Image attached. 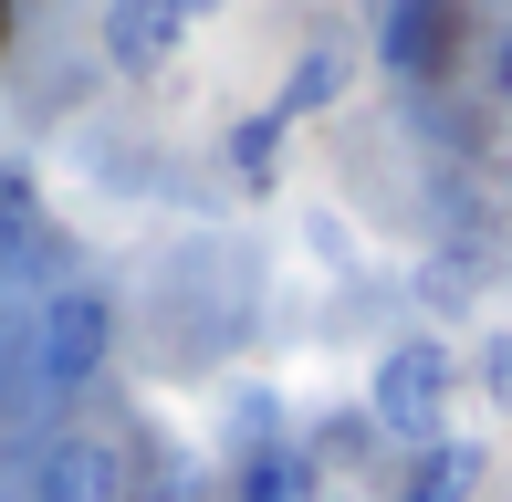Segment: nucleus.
<instances>
[{"label":"nucleus","instance_id":"nucleus-1","mask_svg":"<svg viewBox=\"0 0 512 502\" xmlns=\"http://www.w3.org/2000/svg\"><path fill=\"white\" fill-rule=\"evenodd\" d=\"M450 408H460V356L439 346V335H398V346L377 356V377H366V419H377V440L429 450V440H450Z\"/></svg>","mask_w":512,"mask_h":502},{"label":"nucleus","instance_id":"nucleus-2","mask_svg":"<svg viewBox=\"0 0 512 502\" xmlns=\"http://www.w3.org/2000/svg\"><path fill=\"white\" fill-rule=\"evenodd\" d=\"M115 356V304L95 283H53L32 304V387L42 398H74V387H95Z\"/></svg>","mask_w":512,"mask_h":502},{"label":"nucleus","instance_id":"nucleus-3","mask_svg":"<svg viewBox=\"0 0 512 502\" xmlns=\"http://www.w3.org/2000/svg\"><path fill=\"white\" fill-rule=\"evenodd\" d=\"M95 42H105V63H115L126 84H147V74H168V63L189 53V21H178L168 0H105Z\"/></svg>","mask_w":512,"mask_h":502},{"label":"nucleus","instance_id":"nucleus-4","mask_svg":"<svg viewBox=\"0 0 512 502\" xmlns=\"http://www.w3.org/2000/svg\"><path fill=\"white\" fill-rule=\"evenodd\" d=\"M32 502H115V450L95 440V429H63V440L32 450V482H21Z\"/></svg>","mask_w":512,"mask_h":502},{"label":"nucleus","instance_id":"nucleus-5","mask_svg":"<svg viewBox=\"0 0 512 502\" xmlns=\"http://www.w3.org/2000/svg\"><path fill=\"white\" fill-rule=\"evenodd\" d=\"M53 272V220L32 199V168H0V283H42Z\"/></svg>","mask_w":512,"mask_h":502},{"label":"nucleus","instance_id":"nucleus-6","mask_svg":"<svg viewBox=\"0 0 512 502\" xmlns=\"http://www.w3.org/2000/svg\"><path fill=\"white\" fill-rule=\"evenodd\" d=\"M481 471H492V450L450 429V440L408 450V482H398V502H471V492H481Z\"/></svg>","mask_w":512,"mask_h":502},{"label":"nucleus","instance_id":"nucleus-7","mask_svg":"<svg viewBox=\"0 0 512 502\" xmlns=\"http://www.w3.org/2000/svg\"><path fill=\"white\" fill-rule=\"evenodd\" d=\"M230 502H314V461L293 440H251L241 450V482H230Z\"/></svg>","mask_w":512,"mask_h":502},{"label":"nucleus","instance_id":"nucleus-8","mask_svg":"<svg viewBox=\"0 0 512 502\" xmlns=\"http://www.w3.org/2000/svg\"><path fill=\"white\" fill-rule=\"evenodd\" d=\"M439 42V0H387V74H429Z\"/></svg>","mask_w":512,"mask_h":502},{"label":"nucleus","instance_id":"nucleus-9","mask_svg":"<svg viewBox=\"0 0 512 502\" xmlns=\"http://www.w3.org/2000/svg\"><path fill=\"white\" fill-rule=\"evenodd\" d=\"M272 168H283V116H241L230 126V178H241V189H272Z\"/></svg>","mask_w":512,"mask_h":502},{"label":"nucleus","instance_id":"nucleus-10","mask_svg":"<svg viewBox=\"0 0 512 502\" xmlns=\"http://www.w3.org/2000/svg\"><path fill=\"white\" fill-rule=\"evenodd\" d=\"M335 84H345V53H304V63H293V84H283V105H272V116H283V126H293V116H314V105L335 95Z\"/></svg>","mask_w":512,"mask_h":502},{"label":"nucleus","instance_id":"nucleus-11","mask_svg":"<svg viewBox=\"0 0 512 502\" xmlns=\"http://www.w3.org/2000/svg\"><path fill=\"white\" fill-rule=\"evenodd\" d=\"M481 387H492V398H502V408H512V325H502V335H492V356H481Z\"/></svg>","mask_w":512,"mask_h":502},{"label":"nucleus","instance_id":"nucleus-12","mask_svg":"<svg viewBox=\"0 0 512 502\" xmlns=\"http://www.w3.org/2000/svg\"><path fill=\"white\" fill-rule=\"evenodd\" d=\"M492 95L512 105V21H502V42H492Z\"/></svg>","mask_w":512,"mask_h":502},{"label":"nucleus","instance_id":"nucleus-13","mask_svg":"<svg viewBox=\"0 0 512 502\" xmlns=\"http://www.w3.org/2000/svg\"><path fill=\"white\" fill-rule=\"evenodd\" d=\"M168 11H178V21H199V11H220V0H168Z\"/></svg>","mask_w":512,"mask_h":502},{"label":"nucleus","instance_id":"nucleus-14","mask_svg":"<svg viewBox=\"0 0 512 502\" xmlns=\"http://www.w3.org/2000/svg\"><path fill=\"white\" fill-rule=\"evenodd\" d=\"M481 11H512V0H481Z\"/></svg>","mask_w":512,"mask_h":502}]
</instances>
